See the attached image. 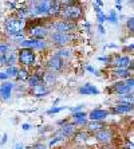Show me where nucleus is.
Segmentation results:
<instances>
[{"mask_svg":"<svg viewBox=\"0 0 134 149\" xmlns=\"http://www.w3.org/2000/svg\"><path fill=\"white\" fill-rule=\"evenodd\" d=\"M23 26V20H19V19H8L6 22V28H7L8 34L12 35V36H20Z\"/></svg>","mask_w":134,"mask_h":149,"instance_id":"nucleus-1","label":"nucleus"},{"mask_svg":"<svg viewBox=\"0 0 134 149\" xmlns=\"http://www.w3.org/2000/svg\"><path fill=\"white\" fill-rule=\"evenodd\" d=\"M62 15L67 19H79L82 16V10L78 6H67L62 11Z\"/></svg>","mask_w":134,"mask_h":149,"instance_id":"nucleus-2","label":"nucleus"},{"mask_svg":"<svg viewBox=\"0 0 134 149\" xmlns=\"http://www.w3.org/2000/svg\"><path fill=\"white\" fill-rule=\"evenodd\" d=\"M19 59H20V63H23L26 66H31L35 62V55L31 49H23L20 51Z\"/></svg>","mask_w":134,"mask_h":149,"instance_id":"nucleus-3","label":"nucleus"},{"mask_svg":"<svg viewBox=\"0 0 134 149\" xmlns=\"http://www.w3.org/2000/svg\"><path fill=\"white\" fill-rule=\"evenodd\" d=\"M71 40V35L66 34V32H55L52 35V42L56 45H66Z\"/></svg>","mask_w":134,"mask_h":149,"instance_id":"nucleus-4","label":"nucleus"},{"mask_svg":"<svg viewBox=\"0 0 134 149\" xmlns=\"http://www.w3.org/2000/svg\"><path fill=\"white\" fill-rule=\"evenodd\" d=\"M50 1H51V0H40V1H39V3L35 6V14H38V15L48 14Z\"/></svg>","mask_w":134,"mask_h":149,"instance_id":"nucleus-5","label":"nucleus"},{"mask_svg":"<svg viewBox=\"0 0 134 149\" xmlns=\"http://www.w3.org/2000/svg\"><path fill=\"white\" fill-rule=\"evenodd\" d=\"M14 89V83H10V82H6L0 86V97L3 100H8L11 95V91Z\"/></svg>","mask_w":134,"mask_h":149,"instance_id":"nucleus-6","label":"nucleus"},{"mask_svg":"<svg viewBox=\"0 0 134 149\" xmlns=\"http://www.w3.org/2000/svg\"><path fill=\"white\" fill-rule=\"evenodd\" d=\"M22 46H23L24 49H43L46 45H44V42L32 39V40H23L22 42Z\"/></svg>","mask_w":134,"mask_h":149,"instance_id":"nucleus-7","label":"nucleus"},{"mask_svg":"<svg viewBox=\"0 0 134 149\" xmlns=\"http://www.w3.org/2000/svg\"><path fill=\"white\" fill-rule=\"evenodd\" d=\"M52 27L56 30V32H66V34H67L70 30H72V27H74V26H72L71 23H67V22L62 20V22L55 23V24H52Z\"/></svg>","mask_w":134,"mask_h":149,"instance_id":"nucleus-8","label":"nucleus"},{"mask_svg":"<svg viewBox=\"0 0 134 149\" xmlns=\"http://www.w3.org/2000/svg\"><path fill=\"white\" fill-rule=\"evenodd\" d=\"M30 34H31V36L35 39H42L47 35V30H46L44 27H32L31 30H30Z\"/></svg>","mask_w":134,"mask_h":149,"instance_id":"nucleus-9","label":"nucleus"},{"mask_svg":"<svg viewBox=\"0 0 134 149\" xmlns=\"http://www.w3.org/2000/svg\"><path fill=\"white\" fill-rule=\"evenodd\" d=\"M111 137H113V134H111L109 129H103V130H99L97 133V139L102 142H109L111 140Z\"/></svg>","mask_w":134,"mask_h":149,"instance_id":"nucleus-10","label":"nucleus"},{"mask_svg":"<svg viewBox=\"0 0 134 149\" xmlns=\"http://www.w3.org/2000/svg\"><path fill=\"white\" fill-rule=\"evenodd\" d=\"M48 65H50V67H51L52 70H60L63 67V61H62V58H59L58 55H55V56H52L51 59H50V62H48Z\"/></svg>","mask_w":134,"mask_h":149,"instance_id":"nucleus-11","label":"nucleus"},{"mask_svg":"<svg viewBox=\"0 0 134 149\" xmlns=\"http://www.w3.org/2000/svg\"><path fill=\"white\" fill-rule=\"evenodd\" d=\"M105 117H107V111L106 110H101V109H95L90 113V118L93 121H99V120H103Z\"/></svg>","mask_w":134,"mask_h":149,"instance_id":"nucleus-12","label":"nucleus"},{"mask_svg":"<svg viewBox=\"0 0 134 149\" xmlns=\"http://www.w3.org/2000/svg\"><path fill=\"white\" fill-rule=\"evenodd\" d=\"M32 93H34V95H36V97H42V95H46V94L48 93V89L44 85L38 83L36 86L32 87Z\"/></svg>","mask_w":134,"mask_h":149,"instance_id":"nucleus-13","label":"nucleus"},{"mask_svg":"<svg viewBox=\"0 0 134 149\" xmlns=\"http://www.w3.org/2000/svg\"><path fill=\"white\" fill-rule=\"evenodd\" d=\"M79 91L82 94H86V95L87 94H99V90H98L97 87H94L93 85H90V83H86L83 87H81Z\"/></svg>","mask_w":134,"mask_h":149,"instance_id":"nucleus-14","label":"nucleus"},{"mask_svg":"<svg viewBox=\"0 0 134 149\" xmlns=\"http://www.w3.org/2000/svg\"><path fill=\"white\" fill-rule=\"evenodd\" d=\"M74 132H75V128H74L72 125H66V126H63V128L60 129V130H59L58 134H59V136H62L63 139H65V137H67V136L72 134Z\"/></svg>","mask_w":134,"mask_h":149,"instance_id":"nucleus-15","label":"nucleus"},{"mask_svg":"<svg viewBox=\"0 0 134 149\" xmlns=\"http://www.w3.org/2000/svg\"><path fill=\"white\" fill-rule=\"evenodd\" d=\"M131 109H133V105L131 104H121V105H118V106H115L113 110L115 111V113H127V111H130Z\"/></svg>","mask_w":134,"mask_h":149,"instance_id":"nucleus-16","label":"nucleus"},{"mask_svg":"<svg viewBox=\"0 0 134 149\" xmlns=\"http://www.w3.org/2000/svg\"><path fill=\"white\" fill-rule=\"evenodd\" d=\"M130 63H131V61L129 59V56H122V58H119L117 61L118 67L119 69H125V70H126V67L130 66Z\"/></svg>","mask_w":134,"mask_h":149,"instance_id":"nucleus-17","label":"nucleus"},{"mask_svg":"<svg viewBox=\"0 0 134 149\" xmlns=\"http://www.w3.org/2000/svg\"><path fill=\"white\" fill-rule=\"evenodd\" d=\"M115 89H117V91L118 93H121V94H127L129 91L131 90L130 87L127 86L126 83H124V82H118L117 85H115Z\"/></svg>","mask_w":134,"mask_h":149,"instance_id":"nucleus-18","label":"nucleus"},{"mask_svg":"<svg viewBox=\"0 0 134 149\" xmlns=\"http://www.w3.org/2000/svg\"><path fill=\"white\" fill-rule=\"evenodd\" d=\"M74 121L76 124H85L86 122V114L82 113V111H76L75 114H74Z\"/></svg>","mask_w":134,"mask_h":149,"instance_id":"nucleus-19","label":"nucleus"},{"mask_svg":"<svg viewBox=\"0 0 134 149\" xmlns=\"http://www.w3.org/2000/svg\"><path fill=\"white\" fill-rule=\"evenodd\" d=\"M3 55H4V59H6V63H7V65H12V63L15 62V54L12 52V50H10L8 52L3 54Z\"/></svg>","mask_w":134,"mask_h":149,"instance_id":"nucleus-20","label":"nucleus"},{"mask_svg":"<svg viewBox=\"0 0 134 149\" xmlns=\"http://www.w3.org/2000/svg\"><path fill=\"white\" fill-rule=\"evenodd\" d=\"M59 11V4L56 1H50V8H48V14H56Z\"/></svg>","mask_w":134,"mask_h":149,"instance_id":"nucleus-21","label":"nucleus"},{"mask_svg":"<svg viewBox=\"0 0 134 149\" xmlns=\"http://www.w3.org/2000/svg\"><path fill=\"white\" fill-rule=\"evenodd\" d=\"M16 78H17L19 81H24V79H27V78H28L27 71H24V70H17Z\"/></svg>","mask_w":134,"mask_h":149,"instance_id":"nucleus-22","label":"nucleus"},{"mask_svg":"<svg viewBox=\"0 0 134 149\" xmlns=\"http://www.w3.org/2000/svg\"><path fill=\"white\" fill-rule=\"evenodd\" d=\"M38 83H40V77L34 75V77H31V78H30V86H31V87L36 86Z\"/></svg>","mask_w":134,"mask_h":149,"instance_id":"nucleus-23","label":"nucleus"},{"mask_svg":"<svg viewBox=\"0 0 134 149\" xmlns=\"http://www.w3.org/2000/svg\"><path fill=\"white\" fill-rule=\"evenodd\" d=\"M44 82L47 83V85H51V83H54V82H55V75H54V74H46Z\"/></svg>","mask_w":134,"mask_h":149,"instance_id":"nucleus-24","label":"nucleus"},{"mask_svg":"<svg viewBox=\"0 0 134 149\" xmlns=\"http://www.w3.org/2000/svg\"><path fill=\"white\" fill-rule=\"evenodd\" d=\"M6 74H7L8 77H15L17 74V69H15L14 66H10L7 69V71H6Z\"/></svg>","mask_w":134,"mask_h":149,"instance_id":"nucleus-25","label":"nucleus"},{"mask_svg":"<svg viewBox=\"0 0 134 149\" xmlns=\"http://www.w3.org/2000/svg\"><path fill=\"white\" fill-rule=\"evenodd\" d=\"M89 128L91 129V130H99V129L102 128V125H101L99 122L93 121V122H90V124H89Z\"/></svg>","mask_w":134,"mask_h":149,"instance_id":"nucleus-26","label":"nucleus"},{"mask_svg":"<svg viewBox=\"0 0 134 149\" xmlns=\"http://www.w3.org/2000/svg\"><path fill=\"white\" fill-rule=\"evenodd\" d=\"M56 55L60 58V56H70L71 55V51L70 50H60V51H58V54Z\"/></svg>","mask_w":134,"mask_h":149,"instance_id":"nucleus-27","label":"nucleus"},{"mask_svg":"<svg viewBox=\"0 0 134 149\" xmlns=\"http://www.w3.org/2000/svg\"><path fill=\"white\" fill-rule=\"evenodd\" d=\"M11 50L10 46L7 45H0V54H6V52H8Z\"/></svg>","mask_w":134,"mask_h":149,"instance_id":"nucleus-28","label":"nucleus"},{"mask_svg":"<svg viewBox=\"0 0 134 149\" xmlns=\"http://www.w3.org/2000/svg\"><path fill=\"white\" fill-rule=\"evenodd\" d=\"M106 20H110V22H117V15H115V11H111L110 12V16L106 17Z\"/></svg>","mask_w":134,"mask_h":149,"instance_id":"nucleus-29","label":"nucleus"},{"mask_svg":"<svg viewBox=\"0 0 134 149\" xmlns=\"http://www.w3.org/2000/svg\"><path fill=\"white\" fill-rule=\"evenodd\" d=\"M115 74H118V75H121V77H129V73H127L125 69H119V70H117L115 71Z\"/></svg>","mask_w":134,"mask_h":149,"instance_id":"nucleus-30","label":"nucleus"},{"mask_svg":"<svg viewBox=\"0 0 134 149\" xmlns=\"http://www.w3.org/2000/svg\"><path fill=\"white\" fill-rule=\"evenodd\" d=\"M63 109H66V108H52V109H50L47 113L48 114H54V113H59V111H62Z\"/></svg>","mask_w":134,"mask_h":149,"instance_id":"nucleus-31","label":"nucleus"},{"mask_svg":"<svg viewBox=\"0 0 134 149\" xmlns=\"http://www.w3.org/2000/svg\"><path fill=\"white\" fill-rule=\"evenodd\" d=\"M7 139H8L7 133H4V134H3V137H1V141H0V145H4V144L7 142Z\"/></svg>","mask_w":134,"mask_h":149,"instance_id":"nucleus-32","label":"nucleus"},{"mask_svg":"<svg viewBox=\"0 0 134 149\" xmlns=\"http://www.w3.org/2000/svg\"><path fill=\"white\" fill-rule=\"evenodd\" d=\"M127 26H129V28H130V31H133V28H134L133 17H130V19H129V22H127Z\"/></svg>","mask_w":134,"mask_h":149,"instance_id":"nucleus-33","label":"nucleus"},{"mask_svg":"<svg viewBox=\"0 0 134 149\" xmlns=\"http://www.w3.org/2000/svg\"><path fill=\"white\" fill-rule=\"evenodd\" d=\"M98 20H99V23H103V22L106 20V16H105L103 14H99L98 15Z\"/></svg>","mask_w":134,"mask_h":149,"instance_id":"nucleus-34","label":"nucleus"},{"mask_svg":"<svg viewBox=\"0 0 134 149\" xmlns=\"http://www.w3.org/2000/svg\"><path fill=\"white\" fill-rule=\"evenodd\" d=\"M76 139H78V140H86L87 139V134H85V133H81V134L76 136Z\"/></svg>","mask_w":134,"mask_h":149,"instance_id":"nucleus-35","label":"nucleus"},{"mask_svg":"<svg viewBox=\"0 0 134 149\" xmlns=\"http://www.w3.org/2000/svg\"><path fill=\"white\" fill-rule=\"evenodd\" d=\"M3 65H6V59H4L3 54H0V66H3Z\"/></svg>","mask_w":134,"mask_h":149,"instance_id":"nucleus-36","label":"nucleus"},{"mask_svg":"<svg viewBox=\"0 0 134 149\" xmlns=\"http://www.w3.org/2000/svg\"><path fill=\"white\" fill-rule=\"evenodd\" d=\"M133 83H134V79H133V78H130V79H129V81H127V82H126V85H127V86H129V87H130V89H131V87H133Z\"/></svg>","mask_w":134,"mask_h":149,"instance_id":"nucleus-37","label":"nucleus"},{"mask_svg":"<svg viewBox=\"0 0 134 149\" xmlns=\"http://www.w3.org/2000/svg\"><path fill=\"white\" fill-rule=\"evenodd\" d=\"M82 108H83L82 105H79V106H76V108H71V110L74 111V113H76V111H79V110H81V109H82Z\"/></svg>","mask_w":134,"mask_h":149,"instance_id":"nucleus-38","label":"nucleus"},{"mask_svg":"<svg viewBox=\"0 0 134 149\" xmlns=\"http://www.w3.org/2000/svg\"><path fill=\"white\" fill-rule=\"evenodd\" d=\"M8 75L6 73H0V79H7Z\"/></svg>","mask_w":134,"mask_h":149,"instance_id":"nucleus-39","label":"nucleus"},{"mask_svg":"<svg viewBox=\"0 0 134 149\" xmlns=\"http://www.w3.org/2000/svg\"><path fill=\"white\" fill-rule=\"evenodd\" d=\"M22 128H23V130H28V129L31 128V126H30L28 124H23V125H22Z\"/></svg>","mask_w":134,"mask_h":149,"instance_id":"nucleus-40","label":"nucleus"},{"mask_svg":"<svg viewBox=\"0 0 134 149\" xmlns=\"http://www.w3.org/2000/svg\"><path fill=\"white\" fill-rule=\"evenodd\" d=\"M14 149H23V144H22V142H19V144H16Z\"/></svg>","mask_w":134,"mask_h":149,"instance_id":"nucleus-41","label":"nucleus"},{"mask_svg":"<svg viewBox=\"0 0 134 149\" xmlns=\"http://www.w3.org/2000/svg\"><path fill=\"white\" fill-rule=\"evenodd\" d=\"M34 149H46V146H44V145H42V144H39V145H36Z\"/></svg>","mask_w":134,"mask_h":149,"instance_id":"nucleus-42","label":"nucleus"},{"mask_svg":"<svg viewBox=\"0 0 134 149\" xmlns=\"http://www.w3.org/2000/svg\"><path fill=\"white\" fill-rule=\"evenodd\" d=\"M86 70H89V71H91V73H94V69H93V67H91V66H87V67H86Z\"/></svg>","mask_w":134,"mask_h":149,"instance_id":"nucleus-43","label":"nucleus"},{"mask_svg":"<svg viewBox=\"0 0 134 149\" xmlns=\"http://www.w3.org/2000/svg\"><path fill=\"white\" fill-rule=\"evenodd\" d=\"M99 31H101V34H103V32H105V28H103L102 26H99Z\"/></svg>","mask_w":134,"mask_h":149,"instance_id":"nucleus-44","label":"nucleus"},{"mask_svg":"<svg viewBox=\"0 0 134 149\" xmlns=\"http://www.w3.org/2000/svg\"><path fill=\"white\" fill-rule=\"evenodd\" d=\"M60 1H62V3H71L72 0H60Z\"/></svg>","mask_w":134,"mask_h":149,"instance_id":"nucleus-45","label":"nucleus"},{"mask_svg":"<svg viewBox=\"0 0 134 149\" xmlns=\"http://www.w3.org/2000/svg\"><path fill=\"white\" fill-rule=\"evenodd\" d=\"M98 3V6H102V1H101V0H95V4Z\"/></svg>","mask_w":134,"mask_h":149,"instance_id":"nucleus-46","label":"nucleus"}]
</instances>
